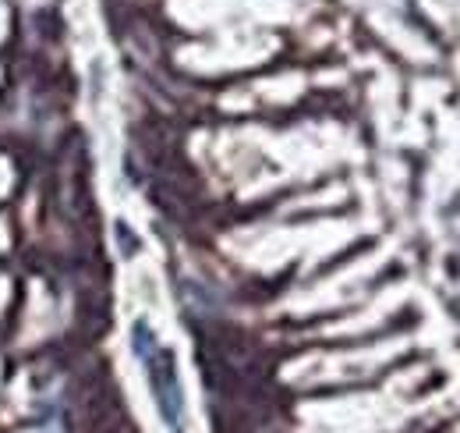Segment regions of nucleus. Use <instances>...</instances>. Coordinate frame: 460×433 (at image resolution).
Returning a JSON list of instances; mask_svg holds the SVG:
<instances>
[{
	"label": "nucleus",
	"instance_id": "nucleus-1",
	"mask_svg": "<svg viewBox=\"0 0 460 433\" xmlns=\"http://www.w3.org/2000/svg\"><path fill=\"white\" fill-rule=\"evenodd\" d=\"M131 345H135V356L142 359V366L149 373V383H153V394H156V405H160V416L167 423L171 433H184V391H181V380H177V363H173V352H167L156 334L149 330L146 320L135 323L131 330Z\"/></svg>",
	"mask_w": 460,
	"mask_h": 433
}]
</instances>
